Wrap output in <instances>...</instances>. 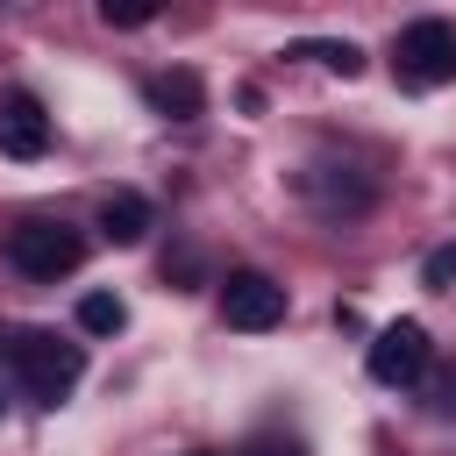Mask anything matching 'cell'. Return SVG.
Wrapping results in <instances>:
<instances>
[{"mask_svg":"<svg viewBox=\"0 0 456 456\" xmlns=\"http://www.w3.org/2000/svg\"><path fill=\"white\" fill-rule=\"evenodd\" d=\"M7 356H14V378L28 385V399H43V406H57L78 385V370H86V349L78 342H57L50 328H21Z\"/></svg>","mask_w":456,"mask_h":456,"instance_id":"6da1fadb","label":"cell"},{"mask_svg":"<svg viewBox=\"0 0 456 456\" xmlns=\"http://www.w3.org/2000/svg\"><path fill=\"white\" fill-rule=\"evenodd\" d=\"M7 264L21 278H36V285H57V278H71L86 264V235L64 228V221H28V228L7 235Z\"/></svg>","mask_w":456,"mask_h":456,"instance_id":"7a4b0ae2","label":"cell"},{"mask_svg":"<svg viewBox=\"0 0 456 456\" xmlns=\"http://www.w3.org/2000/svg\"><path fill=\"white\" fill-rule=\"evenodd\" d=\"M392 71H399L406 86H442V78H456V21H442V14L406 21L399 43H392Z\"/></svg>","mask_w":456,"mask_h":456,"instance_id":"3957f363","label":"cell"},{"mask_svg":"<svg viewBox=\"0 0 456 456\" xmlns=\"http://www.w3.org/2000/svg\"><path fill=\"white\" fill-rule=\"evenodd\" d=\"M221 321L242 328V335H264L285 321V285L264 278V271H228L221 278Z\"/></svg>","mask_w":456,"mask_h":456,"instance_id":"277c9868","label":"cell"},{"mask_svg":"<svg viewBox=\"0 0 456 456\" xmlns=\"http://www.w3.org/2000/svg\"><path fill=\"white\" fill-rule=\"evenodd\" d=\"M420 370H428V328H420V321L378 328V342H370V378H378V385H413Z\"/></svg>","mask_w":456,"mask_h":456,"instance_id":"5b68a950","label":"cell"},{"mask_svg":"<svg viewBox=\"0 0 456 456\" xmlns=\"http://www.w3.org/2000/svg\"><path fill=\"white\" fill-rule=\"evenodd\" d=\"M50 150V114H43V100H28V93H7L0 100V157H43Z\"/></svg>","mask_w":456,"mask_h":456,"instance_id":"8992f818","label":"cell"},{"mask_svg":"<svg viewBox=\"0 0 456 456\" xmlns=\"http://www.w3.org/2000/svg\"><path fill=\"white\" fill-rule=\"evenodd\" d=\"M142 93H150V107L171 114V121H200V114H207V86H200L192 71H157Z\"/></svg>","mask_w":456,"mask_h":456,"instance_id":"52a82bcc","label":"cell"},{"mask_svg":"<svg viewBox=\"0 0 456 456\" xmlns=\"http://www.w3.org/2000/svg\"><path fill=\"white\" fill-rule=\"evenodd\" d=\"M100 235H107L114 249H135V242L150 235V200H142V192H107V200H100Z\"/></svg>","mask_w":456,"mask_h":456,"instance_id":"ba28073f","label":"cell"},{"mask_svg":"<svg viewBox=\"0 0 456 456\" xmlns=\"http://www.w3.org/2000/svg\"><path fill=\"white\" fill-rule=\"evenodd\" d=\"M292 57H306V64H321V71H335V78H356V71H363V50H356L349 36H306V43H292Z\"/></svg>","mask_w":456,"mask_h":456,"instance_id":"9c48e42d","label":"cell"},{"mask_svg":"<svg viewBox=\"0 0 456 456\" xmlns=\"http://www.w3.org/2000/svg\"><path fill=\"white\" fill-rule=\"evenodd\" d=\"M78 328H86V335H121V328H128V306H121L114 292H86V299H78Z\"/></svg>","mask_w":456,"mask_h":456,"instance_id":"30bf717a","label":"cell"},{"mask_svg":"<svg viewBox=\"0 0 456 456\" xmlns=\"http://www.w3.org/2000/svg\"><path fill=\"white\" fill-rule=\"evenodd\" d=\"M157 14H164V0H100V21L107 28H142Z\"/></svg>","mask_w":456,"mask_h":456,"instance_id":"8fae6325","label":"cell"},{"mask_svg":"<svg viewBox=\"0 0 456 456\" xmlns=\"http://www.w3.org/2000/svg\"><path fill=\"white\" fill-rule=\"evenodd\" d=\"M420 278H428V285H449V278H456V249H435V256L420 264Z\"/></svg>","mask_w":456,"mask_h":456,"instance_id":"7c38bea8","label":"cell"},{"mask_svg":"<svg viewBox=\"0 0 456 456\" xmlns=\"http://www.w3.org/2000/svg\"><path fill=\"white\" fill-rule=\"evenodd\" d=\"M242 456H306V449H299V442H278V435H264V442H249Z\"/></svg>","mask_w":456,"mask_h":456,"instance_id":"4fadbf2b","label":"cell"},{"mask_svg":"<svg viewBox=\"0 0 456 456\" xmlns=\"http://www.w3.org/2000/svg\"><path fill=\"white\" fill-rule=\"evenodd\" d=\"M200 456H214V449H200Z\"/></svg>","mask_w":456,"mask_h":456,"instance_id":"5bb4252c","label":"cell"}]
</instances>
